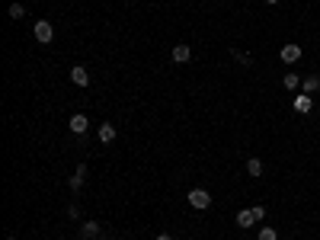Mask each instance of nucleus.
I'll list each match as a JSON object with an SVG mask.
<instances>
[{"label":"nucleus","instance_id":"nucleus-18","mask_svg":"<svg viewBox=\"0 0 320 240\" xmlns=\"http://www.w3.org/2000/svg\"><path fill=\"white\" fill-rule=\"evenodd\" d=\"M234 58H237L240 64H250V55H243V52H234Z\"/></svg>","mask_w":320,"mask_h":240},{"label":"nucleus","instance_id":"nucleus-11","mask_svg":"<svg viewBox=\"0 0 320 240\" xmlns=\"http://www.w3.org/2000/svg\"><path fill=\"white\" fill-rule=\"evenodd\" d=\"M250 224H256L253 208H250V211H237V227H250Z\"/></svg>","mask_w":320,"mask_h":240},{"label":"nucleus","instance_id":"nucleus-8","mask_svg":"<svg viewBox=\"0 0 320 240\" xmlns=\"http://www.w3.org/2000/svg\"><path fill=\"white\" fill-rule=\"evenodd\" d=\"M84 173H87V166H84V163H80V166H77V173H74V176H70V179H67V186H70V192H77L80 186H84Z\"/></svg>","mask_w":320,"mask_h":240},{"label":"nucleus","instance_id":"nucleus-16","mask_svg":"<svg viewBox=\"0 0 320 240\" xmlns=\"http://www.w3.org/2000/svg\"><path fill=\"white\" fill-rule=\"evenodd\" d=\"M282 83H285V90H294V87H298V74H285Z\"/></svg>","mask_w":320,"mask_h":240},{"label":"nucleus","instance_id":"nucleus-1","mask_svg":"<svg viewBox=\"0 0 320 240\" xmlns=\"http://www.w3.org/2000/svg\"><path fill=\"white\" fill-rule=\"evenodd\" d=\"M32 32H35V39H39L42 45H52V39H55V29H52L48 19H39V22L32 26Z\"/></svg>","mask_w":320,"mask_h":240},{"label":"nucleus","instance_id":"nucleus-4","mask_svg":"<svg viewBox=\"0 0 320 240\" xmlns=\"http://www.w3.org/2000/svg\"><path fill=\"white\" fill-rule=\"evenodd\" d=\"M282 61L285 64L301 61V45H282Z\"/></svg>","mask_w":320,"mask_h":240},{"label":"nucleus","instance_id":"nucleus-5","mask_svg":"<svg viewBox=\"0 0 320 240\" xmlns=\"http://www.w3.org/2000/svg\"><path fill=\"white\" fill-rule=\"evenodd\" d=\"M192 58V48L189 45H173V64H186Z\"/></svg>","mask_w":320,"mask_h":240},{"label":"nucleus","instance_id":"nucleus-19","mask_svg":"<svg viewBox=\"0 0 320 240\" xmlns=\"http://www.w3.org/2000/svg\"><path fill=\"white\" fill-rule=\"evenodd\" d=\"M157 240H173V237H170V234H160V237H157Z\"/></svg>","mask_w":320,"mask_h":240},{"label":"nucleus","instance_id":"nucleus-9","mask_svg":"<svg viewBox=\"0 0 320 240\" xmlns=\"http://www.w3.org/2000/svg\"><path fill=\"white\" fill-rule=\"evenodd\" d=\"M100 141H103V144L115 141V125H112V122H103V125H100Z\"/></svg>","mask_w":320,"mask_h":240},{"label":"nucleus","instance_id":"nucleus-21","mask_svg":"<svg viewBox=\"0 0 320 240\" xmlns=\"http://www.w3.org/2000/svg\"><path fill=\"white\" fill-rule=\"evenodd\" d=\"M7 240H16V237H7Z\"/></svg>","mask_w":320,"mask_h":240},{"label":"nucleus","instance_id":"nucleus-2","mask_svg":"<svg viewBox=\"0 0 320 240\" xmlns=\"http://www.w3.org/2000/svg\"><path fill=\"white\" fill-rule=\"evenodd\" d=\"M189 205H192V208H199V211H202V208H208L211 205V196H208V192L205 189H192V192H189Z\"/></svg>","mask_w":320,"mask_h":240},{"label":"nucleus","instance_id":"nucleus-3","mask_svg":"<svg viewBox=\"0 0 320 240\" xmlns=\"http://www.w3.org/2000/svg\"><path fill=\"white\" fill-rule=\"evenodd\" d=\"M87 128H90V118H87L84 112H74V115H70V131H74V135H84Z\"/></svg>","mask_w":320,"mask_h":240},{"label":"nucleus","instance_id":"nucleus-7","mask_svg":"<svg viewBox=\"0 0 320 240\" xmlns=\"http://www.w3.org/2000/svg\"><path fill=\"white\" fill-rule=\"evenodd\" d=\"M70 80H74L77 83V87H87V83H90V74H87V67H70Z\"/></svg>","mask_w":320,"mask_h":240},{"label":"nucleus","instance_id":"nucleus-10","mask_svg":"<svg viewBox=\"0 0 320 240\" xmlns=\"http://www.w3.org/2000/svg\"><path fill=\"white\" fill-rule=\"evenodd\" d=\"M247 173H250L253 179L263 176V160H259V157H250V160H247Z\"/></svg>","mask_w":320,"mask_h":240},{"label":"nucleus","instance_id":"nucleus-12","mask_svg":"<svg viewBox=\"0 0 320 240\" xmlns=\"http://www.w3.org/2000/svg\"><path fill=\"white\" fill-rule=\"evenodd\" d=\"M320 90V77L317 74H307L304 77V93H317Z\"/></svg>","mask_w":320,"mask_h":240},{"label":"nucleus","instance_id":"nucleus-6","mask_svg":"<svg viewBox=\"0 0 320 240\" xmlns=\"http://www.w3.org/2000/svg\"><path fill=\"white\" fill-rule=\"evenodd\" d=\"M314 109V100H311V96H307V93H301V96H294V112H311Z\"/></svg>","mask_w":320,"mask_h":240},{"label":"nucleus","instance_id":"nucleus-15","mask_svg":"<svg viewBox=\"0 0 320 240\" xmlns=\"http://www.w3.org/2000/svg\"><path fill=\"white\" fill-rule=\"evenodd\" d=\"M276 227H259V240H276Z\"/></svg>","mask_w":320,"mask_h":240},{"label":"nucleus","instance_id":"nucleus-20","mask_svg":"<svg viewBox=\"0 0 320 240\" xmlns=\"http://www.w3.org/2000/svg\"><path fill=\"white\" fill-rule=\"evenodd\" d=\"M266 4H279V0H266Z\"/></svg>","mask_w":320,"mask_h":240},{"label":"nucleus","instance_id":"nucleus-17","mask_svg":"<svg viewBox=\"0 0 320 240\" xmlns=\"http://www.w3.org/2000/svg\"><path fill=\"white\" fill-rule=\"evenodd\" d=\"M253 218H256V221H263V218H266V208H263V205H256V208H253Z\"/></svg>","mask_w":320,"mask_h":240},{"label":"nucleus","instance_id":"nucleus-14","mask_svg":"<svg viewBox=\"0 0 320 240\" xmlns=\"http://www.w3.org/2000/svg\"><path fill=\"white\" fill-rule=\"evenodd\" d=\"M10 16H13V19H22V16H26V7H22V4H10Z\"/></svg>","mask_w":320,"mask_h":240},{"label":"nucleus","instance_id":"nucleus-13","mask_svg":"<svg viewBox=\"0 0 320 240\" xmlns=\"http://www.w3.org/2000/svg\"><path fill=\"white\" fill-rule=\"evenodd\" d=\"M80 231H84V237H87V240H93V237L100 234V224H96V221H87L84 227H80Z\"/></svg>","mask_w":320,"mask_h":240}]
</instances>
